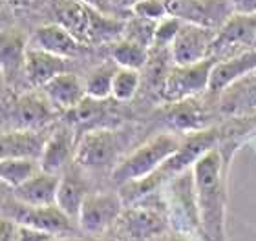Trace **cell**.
<instances>
[{"mask_svg":"<svg viewBox=\"0 0 256 241\" xmlns=\"http://www.w3.org/2000/svg\"><path fill=\"white\" fill-rule=\"evenodd\" d=\"M227 157L220 148H210L194 163L198 205H200V236L203 241H227Z\"/></svg>","mask_w":256,"mask_h":241,"instance_id":"1","label":"cell"},{"mask_svg":"<svg viewBox=\"0 0 256 241\" xmlns=\"http://www.w3.org/2000/svg\"><path fill=\"white\" fill-rule=\"evenodd\" d=\"M182 145V137H178V134H170V132L150 137L146 143L138 146L132 154H128L123 161H119L112 172L114 183L121 187L130 181H138V179L152 176L180 150Z\"/></svg>","mask_w":256,"mask_h":241,"instance_id":"2","label":"cell"},{"mask_svg":"<svg viewBox=\"0 0 256 241\" xmlns=\"http://www.w3.org/2000/svg\"><path fill=\"white\" fill-rule=\"evenodd\" d=\"M165 203L178 232H200V205L192 168L166 181Z\"/></svg>","mask_w":256,"mask_h":241,"instance_id":"3","label":"cell"},{"mask_svg":"<svg viewBox=\"0 0 256 241\" xmlns=\"http://www.w3.org/2000/svg\"><path fill=\"white\" fill-rule=\"evenodd\" d=\"M2 214H4V218H10V220L16 221L20 225L48 232L54 238L77 236V229H75L77 221L72 220L57 205L32 207V205L20 203L18 199L13 198L11 201H4Z\"/></svg>","mask_w":256,"mask_h":241,"instance_id":"4","label":"cell"},{"mask_svg":"<svg viewBox=\"0 0 256 241\" xmlns=\"http://www.w3.org/2000/svg\"><path fill=\"white\" fill-rule=\"evenodd\" d=\"M218 59L208 57L194 64H174L165 75L161 95L168 102L187 101L208 91L210 77Z\"/></svg>","mask_w":256,"mask_h":241,"instance_id":"5","label":"cell"},{"mask_svg":"<svg viewBox=\"0 0 256 241\" xmlns=\"http://www.w3.org/2000/svg\"><path fill=\"white\" fill-rule=\"evenodd\" d=\"M124 201L118 192H90L80 207L77 225L82 236H102L119 221Z\"/></svg>","mask_w":256,"mask_h":241,"instance_id":"6","label":"cell"},{"mask_svg":"<svg viewBox=\"0 0 256 241\" xmlns=\"http://www.w3.org/2000/svg\"><path fill=\"white\" fill-rule=\"evenodd\" d=\"M168 209H156L148 203V198H143L136 203L128 205L119 218L124 236L130 241H150L156 236L168 231Z\"/></svg>","mask_w":256,"mask_h":241,"instance_id":"7","label":"cell"},{"mask_svg":"<svg viewBox=\"0 0 256 241\" xmlns=\"http://www.w3.org/2000/svg\"><path fill=\"white\" fill-rule=\"evenodd\" d=\"M121 152V139L116 130L96 128L86 132L75 148V166L82 170H101L116 163Z\"/></svg>","mask_w":256,"mask_h":241,"instance_id":"8","label":"cell"},{"mask_svg":"<svg viewBox=\"0 0 256 241\" xmlns=\"http://www.w3.org/2000/svg\"><path fill=\"white\" fill-rule=\"evenodd\" d=\"M256 44V15H232L218 29L212 44V57L218 60L229 59L254 48Z\"/></svg>","mask_w":256,"mask_h":241,"instance_id":"9","label":"cell"},{"mask_svg":"<svg viewBox=\"0 0 256 241\" xmlns=\"http://www.w3.org/2000/svg\"><path fill=\"white\" fill-rule=\"evenodd\" d=\"M216 29L183 22L182 29L170 46V57L174 64H194L212 57V44Z\"/></svg>","mask_w":256,"mask_h":241,"instance_id":"10","label":"cell"},{"mask_svg":"<svg viewBox=\"0 0 256 241\" xmlns=\"http://www.w3.org/2000/svg\"><path fill=\"white\" fill-rule=\"evenodd\" d=\"M168 15L198 26L212 27L218 31L232 15L227 0H165Z\"/></svg>","mask_w":256,"mask_h":241,"instance_id":"11","label":"cell"},{"mask_svg":"<svg viewBox=\"0 0 256 241\" xmlns=\"http://www.w3.org/2000/svg\"><path fill=\"white\" fill-rule=\"evenodd\" d=\"M57 108L50 102L46 93H24L13 102L11 119H15V128L44 130L57 115Z\"/></svg>","mask_w":256,"mask_h":241,"instance_id":"12","label":"cell"},{"mask_svg":"<svg viewBox=\"0 0 256 241\" xmlns=\"http://www.w3.org/2000/svg\"><path fill=\"white\" fill-rule=\"evenodd\" d=\"M220 112L232 117L256 112V70L230 82L220 93Z\"/></svg>","mask_w":256,"mask_h":241,"instance_id":"13","label":"cell"},{"mask_svg":"<svg viewBox=\"0 0 256 241\" xmlns=\"http://www.w3.org/2000/svg\"><path fill=\"white\" fill-rule=\"evenodd\" d=\"M50 135L44 130H24L11 128L2 134V159L4 157H24V159H38L44 152Z\"/></svg>","mask_w":256,"mask_h":241,"instance_id":"14","label":"cell"},{"mask_svg":"<svg viewBox=\"0 0 256 241\" xmlns=\"http://www.w3.org/2000/svg\"><path fill=\"white\" fill-rule=\"evenodd\" d=\"M44 93L59 112H74L88 99L84 80L75 73L64 71L44 86Z\"/></svg>","mask_w":256,"mask_h":241,"instance_id":"15","label":"cell"},{"mask_svg":"<svg viewBox=\"0 0 256 241\" xmlns=\"http://www.w3.org/2000/svg\"><path fill=\"white\" fill-rule=\"evenodd\" d=\"M80 44L82 42H79L60 24H46V26H40L33 31L28 46L44 49L48 53L59 55L64 59H70V57H75L80 51Z\"/></svg>","mask_w":256,"mask_h":241,"instance_id":"16","label":"cell"},{"mask_svg":"<svg viewBox=\"0 0 256 241\" xmlns=\"http://www.w3.org/2000/svg\"><path fill=\"white\" fill-rule=\"evenodd\" d=\"M60 176L40 170L38 174L22 183L20 187L13 188V198L20 203L32 205V207H48L57 205V192H59Z\"/></svg>","mask_w":256,"mask_h":241,"instance_id":"17","label":"cell"},{"mask_svg":"<svg viewBox=\"0 0 256 241\" xmlns=\"http://www.w3.org/2000/svg\"><path fill=\"white\" fill-rule=\"evenodd\" d=\"M252 70H256V48H249L247 51H242L234 57L218 60L212 70L208 91L220 95L230 82H234L246 73H251Z\"/></svg>","mask_w":256,"mask_h":241,"instance_id":"18","label":"cell"},{"mask_svg":"<svg viewBox=\"0 0 256 241\" xmlns=\"http://www.w3.org/2000/svg\"><path fill=\"white\" fill-rule=\"evenodd\" d=\"M66 60L68 59L59 57V55L28 46L24 75L32 86H42L44 88L52 79L66 71Z\"/></svg>","mask_w":256,"mask_h":241,"instance_id":"19","label":"cell"},{"mask_svg":"<svg viewBox=\"0 0 256 241\" xmlns=\"http://www.w3.org/2000/svg\"><path fill=\"white\" fill-rule=\"evenodd\" d=\"M75 148L77 145L68 128L55 130L54 134H50L42 156H40L42 170L50 174H60L70 165V161L75 159Z\"/></svg>","mask_w":256,"mask_h":241,"instance_id":"20","label":"cell"},{"mask_svg":"<svg viewBox=\"0 0 256 241\" xmlns=\"http://www.w3.org/2000/svg\"><path fill=\"white\" fill-rule=\"evenodd\" d=\"M88 194L90 192L86 188L82 176L77 170H68L60 177L59 192H57V207L62 212H66L74 221H77L80 207H82Z\"/></svg>","mask_w":256,"mask_h":241,"instance_id":"21","label":"cell"},{"mask_svg":"<svg viewBox=\"0 0 256 241\" xmlns=\"http://www.w3.org/2000/svg\"><path fill=\"white\" fill-rule=\"evenodd\" d=\"M57 16H59L57 24L68 29L79 42H88L92 5L79 0H62L57 5Z\"/></svg>","mask_w":256,"mask_h":241,"instance_id":"22","label":"cell"},{"mask_svg":"<svg viewBox=\"0 0 256 241\" xmlns=\"http://www.w3.org/2000/svg\"><path fill=\"white\" fill-rule=\"evenodd\" d=\"M42 170L38 159H24V157H4L0 161V177L10 188L20 187L22 183L32 179L35 174Z\"/></svg>","mask_w":256,"mask_h":241,"instance_id":"23","label":"cell"},{"mask_svg":"<svg viewBox=\"0 0 256 241\" xmlns=\"http://www.w3.org/2000/svg\"><path fill=\"white\" fill-rule=\"evenodd\" d=\"M119 66L116 62H104V64L97 66L86 75L84 86L86 93L94 101H104L112 95V86H114V77L118 73Z\"/></svg>","mask_w":256,"mask_h":241,"instance_id":"24","label":"cell"},{"mask_svg":"<svg viewBox=\"0 0 256 241\" xmlns=\"http://www.w3.org/2000/svg\"><path fill=\"white\" fill-rule=\"evenodd\" d=\"M148 49L150 48L134 42L130 38H121L112 46V60L119 68L141 70L148 60Z\"/></svg>","mask_w":256,"mask_h":241,"instance_id":"25","label":"cell"},{"mask_svg":"<svg viewBox=\"0 0 256 241\" xmlns=\"http://www.w3.org/2000/svg\"><path fill=\"white\" fill-rule=\"evenodd\" d=\"M26 51L28 46L20 35L4 33V38H2V68H4L6 77L15 75L18 70L24 71Z\"/></svg>","mask_w":256,"mask_h":241,"instance_id":"26","label":"cell"},{"mask_svg":"<svg viewBox=\"0 0 256 241\" xmlns=\"http://www.w3.org/2000/svg\"><path fill=\"white\" fill-rule=\"evenodd\" d=\"M170 113H168V119H170V124H174L178 130H196L203 126V112L198 108L200 102L194 99H187V101H178L170 102Z\"/></svg>","mask_w":256,"mask_h":241,"instance_id":"27","label":"cell"},{"mask_svg":"<svg viewBox=\"0 0 256 241\" xmlns=\"http://www.w3.org/2000/svg\"><path fill=\"white\" fill-rule=\"evenodd\" d=\"M139 84H141L139 70L118 68V73H116V77H114L112 97L119 102L130 101V99H134V95L138 93Z\"/></svg>","mask_w":256,"mask_h":241,"instance_id":"28","label":"cell"},{"mask_svg":"<svg viewBox=\"0 0 256 241\" xmlns=\"http://www.w3.org/2000/svg\"><path fill=\"white\" fill-rule=\"evenodd\" d=\"M156 26H158V22L134 15L132 18L126 20V24H124L123 38H130L134 42H139V44H143V46H146V48H150V46H154Z\"/></svg>","mask_w":256,"mask_h":241,"instance_id":"29","label":"cell"},{"mask_svg":"<svg viewBox=\"0 0 256 241\" xmlns=\"http://www.w3.org/2000/svg\"><path fill=\"white\" fill-rule=\"evenodd\" d=\"M183 20L174 15H166L165 18H161L156 26V37H154V46L158 48H170L174 38L178 37V33L182 29Z\"/></svg>","mask_w":256,"mask_h":241,"instance_id":"30","label":"cell"},{"mask_svg":"<svg viewBox=\"0 0 256 241\" xmlns=\"http://www.w3.org/2000/svg\"><path fill=\"white\" fill-rule=\"evenodd\" d=\"M132 15L143 16L148 20L160 22L168 15V7H166L165 0H138L136 4L130 7Z\"/></svg>","mask_w":256,"mask_h":241,"instance_id":"31","label":"cell"},{"mask_svg":"<svg viewBox=\"0 0 256 241\" xmlns=\"http://www.w3.org/2000/svg\"><path fill=\"white\" fill-rule=\"evenodd\" d=\"M55 240L52 234L42 231H37V229H32V227L20 225L18 223V229H16V236L13 241H52Z\"/></svg>","mask_w":256,"mask_h":241,"instance_id":"32","label":"cell"},{"mask_svg":"<svg viewBox=\"0 0 256 241\" xmlns=\"http://www.w3.org/2000/svg\"><path fill=\"white\" fill-rule=\"evenodd\" d=\"M232 13L238 15H256V0H227Z\"/></svg>","mask_w":256,"mask_h":241,"instance_id":"33","label":"cell"},{"mask_svg":"<svg viewBox=\"0 0 256 241\" xmlns=\"http://www.w3.org/2000/svg\"><path fill=\"white\" fill-rule=\"evenodd\" d=\"M150 241H188V240L185 238L183 232L166 231V232H163V234H160V236H156L154 240H150Z\"/></svg>","mask_w":256,"mask_h":241,"instance_id":"34","label":"cell"},{"mask_svg":"<svg viewBox=\"0 0 256 241\" xmlns=\"http://www.w3.org/2000/svg\"><path fill=\"white\" fill-rule=\"evenodd\" d=\"M79 2H84V4H88V5H92V7H97V9H104V2L106 0H79Z\"/></svg>","mask_w":256,"mask_h":241,"instance_id":"35","label":"cell"},{"mask_svg":"<svg viewBox=\"0 0 256 241\" xmlns=\"http://www.w3.org/2000/svg\"><path fill=\"white\" fill-rule=\"evenodd\" d=\"M77 241H119V240H108V238H104V234H102V236H84Z\"/></svg>","mask_w":256,"mask_h":241,"instance_id":"36","label":"cell"},{"mask_svg":"<svg viewBox=\"0 0 256 241\" xmlns=\"http://www.w3.org/2000/svg\"><path fill=\"white\" fill-rule=\"evenodd\" d=\"M37 0H10V4L13 5H18V7H26V5H32L35 4Z\"/></svg>","mask_w":256,"mask_h":241,"instance_id":"37","label":"cell"},{"mask_svg":"<svg viewBox=\"0 0 256 241\" xmlns=\"http://www.w3.org/2000/svg\"><path fill=\"white\" fill-rule=\"evenodd\" d=\"M138 0H116V4L119 5H124V7H132L134 4H136Z\"/></svg>","mask_w":256,"mask_h":241,"instance_id":"38","label":"cell"},{"mask_svg":"<svg viewBox=\"0 0 256 241\" xmlns=\"http://www.w3.org/2000/svg\"><path fill=\"white\" fill-rule=\"evenodd\" d=\"M52 241H77V240H72V238H55Z\"/></svg>","mask_w":256,"mask_h":241,"instance_id":"39","label":"cell"},{"mask_svg":"<svg viewBox=\"0 0 256 241\" xmlns=\"http://www.w3.org/2000/svg\"><path fill=\"white\" fill-rule=\"evenodd\" d=\"M254 48H256V44H254Z\"/></svg>","mask_w":256,"mask_h":241,"instance_id":"40","label":"cell"}]
</instances>
